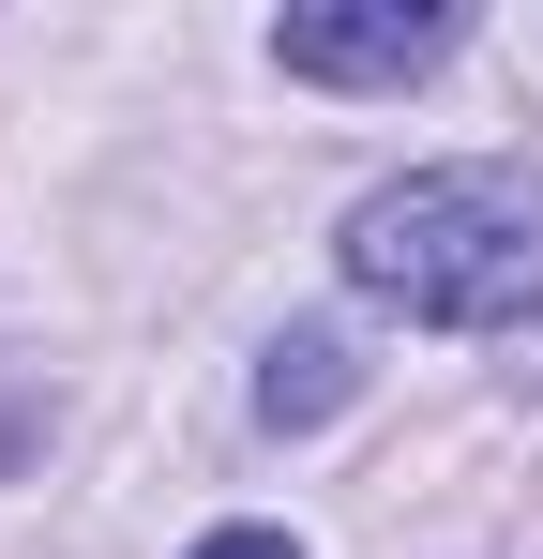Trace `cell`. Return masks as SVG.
<instances>
[{"instance_id":"1","label":"cell","mask_w":543,"mask_h":559,"mask_svg":"<svg viewBox=\"0 0 543 559\" xmlns=\"http://www.w3.org/2000/svg\"><path fill=\"white\" fill-rule=\"evenodd\" d=\"M348 287L423 333H514L543 318V197L514 167H408L348 212Z\"/></svg>"},{"instance_id":"2","label":"cell","mask_w":543,"mask_h":559,"mask_svg":"<svg viewBox=\"0 0 543 559\" xmlns=\"http://www.w3.org/2000/svg\"><path fill=\"white\" fill-rule=\"evenodd\" d=\"M272 61L317 92H408L423 61H452V15L438 0H302V15H272Z\"/></svg>"},{"instance_id":"3","label":"cell","mask_w":543,"mask_h":559,"mask_svg":"<svg viewBox=\"0 0 543 559\" xmlns=\"http://www.w3.org/2000/svg\"><path fill=\"white\" fill-rule=\"evenodd\" d=\"M348 393H362V364H348V333H287V348H272V364H257V424H333Z\"/></svg>"},{"instance_id":"4","label":"cell","mask_w":543,"mask_h":559,"mask_svg":"<svg viewBox=\"0 0 543 559\" xmlns=\"http://www.w3.org/2000/svg\"><path fill=\"white\" fill-rule=\"evenodd\" d=\"M196 559H302V545H287V530H212Z\"/></svg>"}]
</instances>
